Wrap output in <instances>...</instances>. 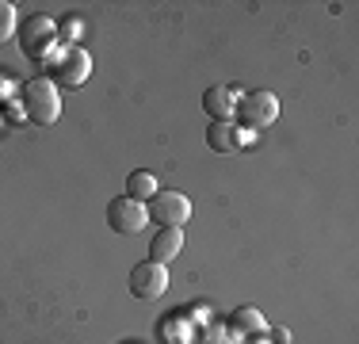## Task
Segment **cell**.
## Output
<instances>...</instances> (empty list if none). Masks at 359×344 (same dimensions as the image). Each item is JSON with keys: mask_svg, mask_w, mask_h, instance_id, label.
<instances>
[{"mask_svg": "<svg viewBox=\"0 0 359 344\" xmlns=\"http://www.w3.org/2000/svg\"><path fill=\"white\" fill-rule=\"evenodd\" d=\"M23 115L35 126H54L62 119V92H57V84L46 81V77H35V81L23 84Z\"/></svg>", "mask_w": 359, "mask_h": 344, "instance_id": "1", "label": "cell"}, {"mask_svg": "<svg viewBox=\"0 0 359 344\" xmlns=\"http://www.w3.org/2000/svg\"><path fill=\"white\" fill-rule=\"evenodd\" d=\"M233 115L241 119L245 126H252V131H264V126H271L279 119V100H276V92H249L241 103L233 107Z\"/></svg>", "mask_w": 359, "mask_h": 344, "instance_id": "2", "label": "cell"}, {"mask_svg": "<svg viewBox=\"0 0 359 344\" xmlns=\"http://www.w3.org/2000/svg\"><path fill=\"white\" fill-rule=\"evenodd\" d=\"M130 291L134 298H142V303H153V298H161L168 291V272L165 264H153V260H142L130 268Z\"/></svg>", "mask_w": 359, "mask_h": 344, "instance_id": "3", "label": "cell"}, {"mask_svg": "<svg viewBox=\"0 0 359 344\" xmlns=\"http://www.w3.org/2000/svg\"><path fill=\"white\" fill-rule=\"evenodd\" d=\"M145 222H149L145 203H134V199H126V195L111 199V206H107V226L115 230V234H142Z\"/></svg>", "mask_w": 359, "mask_h": 344, "instance_id": "4", "label": "cell"}, {"mask_svg": "<svg viewBox=\"0 0 359 344\" xmlns=\"http://www.w3.org/2000/svg\"><path fill=\"white\" fill-rule=\"evenodd\" d=\"M149 203H153V222H161V226L180 230L191 218V199L184 192H157Z\"/></svg>", "mask_w": 359, "mask_h": 344, "instance_id": "5", "label": "cell"}, {"mask_svg": "<svg viewBox=\"0 0 359 344\" xmlns=\"http://www.w3.org/2000/svg\"><path fill=\"white\" fill-rule=\"evenodd\" d=\"M57 42V27H54V20H46V15H31L27 23H23V39H20V46H23V54L27 58H42L50 46Z\"/></svg>", "mask_w": 359, "mask_h": 344, "instance_id": "6", "label": "cell"}, {"mask_svg": "<svg viewBox=\"0 0 359 344\" xmlns=\"http://www.w3.org/2000/svg\"><path fill=\"white\" fill-rule=\"evenodd\" d=\"M88 73H92L88 50H81V46H69V50H65L62 69H57V77H62V88H81V84L88 81Z\"/></svg>", "mask_w": 359, "mask_h": 344, "instance_id": "7", "label": "cell"}, {"mask_svg": "<svg viewBox=\"0 0 359 344\" xmlns=\"http://www.w3.org/2000/svg\"><path fill=\"white\" fill-rule=\"evenodd\" d=\"M180 253H184V234L172 230V226H161L149 241V260L153 264H168V260H176Z\"/></svg>", "mask_w": 359, "mask_h": 344, "instance_id": "8", "label": "cell"}, {"mask_svg": "<svg viewBox=\"0 0 359 344\" xmlns=\"http://www.w3.org/2000/svg\"><path fill=\"white\" fill-rule=\"evenodd\" d=\"M203 107H207L210 123H229V115H233V88H207V96H203Z\"/></svg>", "mask_w": 359, "mask_h": 344, "instance_id": "9", "label": "cell"}, {"mask_svg": "<svg viewBox=\"0 0 359 344\" xmlns=\"http://www.w3.org/2000/svg\"><path fill=\"white\" fill-rule=\"evenodd\" d=\"M207 145L215 153H233V150H241V131H237L233 123H210Z\"/></svg>", "mask_w": 359, "mask_h": 344, "instance_id": "10", "label": "cell"}, {"mask_svg": "<svg viewBox=\"0 0 359 344\" xmlns=\"http://www.w3.org/2000/svg\"><path fill=\"white\" fill-rule=\"evenodd\" d=\"M157 192H161V187H157V176H153V172L138 168V172H130V176H126V199L145 203V199H153Z\"/></svg>", "mask_w": 359, "mask_h": 344, "instance_id": "11", "label": "cell"}, {"mask_svg": "<svg viewBox=\"0 0 359 344\" xmlns=\"http://www.w3.org/2000/svg\"><path fill=\"white\" fill-rule=\"evenodd\" d=\"M229 325H233V333H264V317H260L256 306H241Z\"/></svg>", "mask_w": 359, "mask_h": 344, "instance_id": "12", "label": "cell"}, {"mask_svg": "<svg viewBox=\"0 0 359 344\" xmlns=\"http://www.w3.org/2000/svg\"><path fill=\"white\" fill-rule=\"evenodd\" d=\"M12 31H15V8L8 0H0V46L12 39Z\"/></svg>", "mask_w": 359, "mask_h": 344, "instance_id": "13", "label": "cell"}, {"mask_svg": "<svg viewBox=\"0 0 359 344\" xmlns=\"http://www.w3.org/2000/svg\"><path fill=\"white\" fill-rule=\"evenodd\" d=\"M76 31H81V23H76V20H65V27H62L65 39H62V42H73V34H76Z\"/></svg>", "mask_w": 359, "mask_h": 344, "instance_id": "14", "label": "cell"}, {"mask_svg": "<svg viewBox=\"0 0 359 344\" xmlns=\"http://www.w3.org/2000/svg\"><path fill=\"white\" fill-rule=\"evenodd\" d=\"M271 340H276V344H290V333L287 329H271Z\"/></svg>", "mask_w": 359, "mask_h": 344, "instance_id": "15", "label": "cell"}]
</instances>
